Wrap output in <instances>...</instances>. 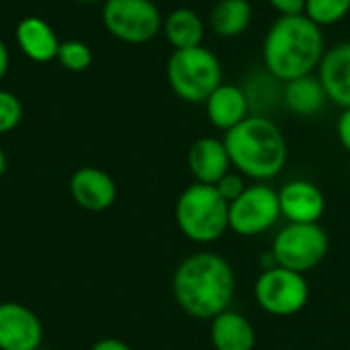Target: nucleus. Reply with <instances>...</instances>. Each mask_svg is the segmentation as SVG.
Here are the masks:
<instances>
[{
  "label": "nucleus",
  "instance_id": "nucleus-1",
  "mask_svg": "<svg viewBox=\"0 0 350 350\" xmlns=\"http://www.w3.org/2000/svg\"><path fill=\"white\" fill-rule=\"evenodd\" d=\"M172 295L178 308L195 320H213L230 310L236 297V273L215 252L187 256L172 275Z\"/></svg>",
  "mask_w": 350,
  "mask_h": 350
},
{
  "label": "nucleus",
  "instance_id": "nucleus-2",
  "mask_svg": "<svg viewBox=\"0 0 350 350\" xmlns=\"http://www.w3.org/2000/svg\"><path fill=\"white\" fill-rule=\"evenodd\" d=\"M326 53L322 27L306 14L279 16L262 41L267 72L281 82L314 74Z\"/></svg>",
  "mask_w": 350,
  "mask_h": 350
},
{
  "label": "nucleus",
  "instance_id": "nucleus-3",
  "mask_svg": "<svg viewBox=\"0 0 350 350\" xmlns=\"http://www.w3.org/2000/svg\"><path fill=\"white\" fill-rule=\"evenodd\" d=\"M232 168L244 178L267 183L281 174L287 164V139L281 127L265 115H248L224 133Z\"/></svg>",
  "mask_w": 350,
  "mask_h": 350
},
{
  "label": "nucleus",
  "instance_id": "nucleus-4",
  "mask_svg": "<svg viewBox=\"0 0 350 350\" xmlns=\"http://www.w3.org/2000/svg\"><path fill=\"white\" fill-rule=\"evenodd\" d=\"M176 226L191 242L213 244L230 230V203L213 185H189L174 207Z\"/></svg>",
  "mask_w": 350,
  "mask_h": 350
},
{
  "label": "nucleus",
  "instance_id": "nucleus-5",
  "mask_svg": "<svg viewBox=\"0 0 350 350\" xmlns=\"http://www.w3.org/2000/svg\"><path fill=\"white\" fill-rule=\"evenodd\" d=\"M166 78L180 100L203 105L221 84V62L203 45L174 49L166 64Z\"/></svg>",
  "mask_w": 350,
  "mask_h": 350
},
{
  "label": "nucleus",
  "instance_id": "nucleus-6",
  "mask_svg": "<svg viewBox=\"0 0 350 350\" xmlns=\"http://www.w3.org/2000/svg\"><path fill=\"white\" fill-rule=\"evenodd\" d=\"M328 250L330 238L320 224H287L277 232L271 246L279 267L301 275L322 265Z\"/></svg>",
  "mask_w": 350,
  "mask_h": 350
},
{
  "label": "nucleus",
  "instance_id": "nucleus-7",
  "mask_svg": "<svg viewBox=\"0 0 350 350\" xmlns=\"http://www.w3.org/2000/svg\"><path fill=\"white\" fill-rule=\"evenodd\" d=\"M254 299L258 308L275 318H291L310 301V285L306 275L275 267L260 271L254 283Z\"/></svg>",
  "mask_w": 350,
  "mask_h": 350
},
{
  "label": "nucleus",
  "instance_id": "nucleus-8",
  "mask_svg": "<svg viewBox=\"0 0 350 350\" xmlns=\"http://www.w3.org/2000/svg\"><path fill=\"white\" fill-rule=\"evenodd\" d=\"M162 14L152 0H107L103 25L119 41L139 45L162 31Z\"/></svg>",
  "mask_w": 350,
  "mask_h": 350
},
{
  "label": "nucleus",
  "instance_id": "nucleus-9",
  "mask_svg": "<svg viewBox=\"0 0 350 350\" xmlns=\"http://www.w3.org/2000/svg\"><path fill=\"white\" fill-rule=\"evenodd\" d=\"M279 219V193L267 183L248 185L246 191L230 203V230L236 236H260L269 232Z\"/></svg>",
  "mask_w": 350,
  "mask_h": 350
},
{
  "label": "nucleus",
  "instance_id": "nucleus-10",
  "mask_svg": "<svg viewBox=\"0 0 350 350\" xmlns=\"http://www.w3.org/2000/svg\"><path fill=\"white\" fill-rule=\"evenodd\" d=\"M43 345V326L33 310L16 301L0 304V350H37Z\"/></svg>",
  "mask_w": 350,
  "mask_h": 350
},
{
  "label": "nucleus",
  "instance_id": "nucleus-11",
  "mask_svg": "<svg viewBox=\"0 0 350 350\" xmlns=\"http://www.w3.org/2000/svg\"><path fill=\"white\" fill-rule=\"evenodd\" d=\"M281 217L287 224H320L326 211V197L318 185L306 178L285 183L279 191Z\"/></svg>",
  "mask_w": 350,
  "mask_h": 350
},
{
  "label": "nucleus",
  "instance_id": "nucleus-12",
  "mask_svg": "<svg viewBox=\"0 0 350 350\" xmlns=\"http://www.w3.org/2000/svg\"><path fill=\"white\" fill-rule=\"evenodd\" d=\"M70 195L74 203L86 211H105L117 199V185L113 176L100 168H78L70 178Z\"/></svg>",
  "mask_w": 350,
  "mask_h": 350
},
{
  "label": "nucleus",
  "instance_id": "nucleus-13",
  "mask_svg": "<svg viewBox=\"0 0 350 350\" xmlns=\"http://www.w3.org/2000/svg\"><path fill=\"white\" fill-rule=\"evenodd\" d=\"M187 164L195 183H203V185H217L219 178L232 170V160L224 139L211 135L199 137L189 148Z\"/></svg>",
  "mask_w": 350,
  "mask_h": 350
},
{
  "label": "nucleus",
  "instance_id": "nucleus-14",
  "mask_svg": "<svg viewBox=\"0 0 350 350\" xmlns=\"http://www.w3.org/2000/svg\"><path fill=\"white\" fill-rule=\"evenodd\" d=\"M209 123L219 131H230L250 115L248 92L236 84L221 82L203 103Z\"/></svg>",
  "mask_w": 350,
  "mask_h": 350
},
{
  "label": "nucleus",
  "instance_id": "nucleus-15",
  "mask_svg": "<svg viewBox=\"0 0 350 350\" xmlns=\"http://www.w3.org/2000/svg\"><path fill=\"white\" fill-rule=\"evenodd\" d=\"M318 78L326 90L328 100L349 109L350 107V41H340L326 49L320 66Z\"/></svg>",
  "mask_w": 350,
  "mask_h": 350
},
{
  "label": "nucleus",
  "instance_id": "nucleus-16",
  "mask_svg": "<svg viewBox=\"0 0 350 350\" xmlns=\"http://www.w3.org/2000/svg\"><path fill=\"white\" fill-rule=\"evenodd\" d=\"M16 43L18 49L37 64H47L57 57L59 39L53 27L41 16H25L16 25Z\"/></svg>",
  "mask_w": 350,
  "mask_h": 350
},
{
  "label": "nucleus",
  "instance_id": "nucleus-17",
  "mask_svg": "<svg viewBox=\"0 0 350 350\" xmlns=\"http://www.w3.org/2000/svg\"><path fill=\"white\" fill-rule=\"evenodd\" d=\"M209 336L213 350H254L256 347L252 322L232 308L211 320Z\"/></svg>",
  "mask_w": 350,
  "mask_h": 350
},
{
  "label": "nucleus",
  "instance_id": "nucleus-18",
  "mask_svg": "<svg viewBox=\"0 0 350 350\" xmlns=\"http://www.w3.org/2000/svg\"><path fill=\"white\" fill-rule=\"evenodd\" d=\"M283 103L291 113L299 117H312V115H318L326 107L328 96L318 74H308V76L285 82Z\"/></svg>",
  "mask_w": 350,
  "mask_h": 350
},
{
  "label": "nucleus",
  "instance_id": "nucleus-19",
  "mask_svg": "<svg viewBox=\"0 0 350 350\" xmlns=\"http://www.w3.org/2000/svg\"><path fill=\"white\" fill-rule=\"evenodd\" d=\"M162 33L174 49H191L203 45L205 25L193 8H174L164 16Z\"/></svg>",
  "mask_w": 350,
  "mask_h": 350
},
{
  "label": "nucleus",
  "instance_id": "nucleus-20",
  "mask_svg": "<svg viewBox=\"0 0 350 350\" xmlns=\"http://www.w3.org/2000/svg\"><path fill=\"white\" fill-rule=\"evenodd\" d=\"M209 23L211 31L219 37H240L252 23V4L250 0H217L211 8Z\"/></svg>",
  "mask_w": 350,
  "mask_h": 350
},
{
  "label": "nucleus",
  "instance_id": "nucleus-21",
  "mask_svg": "<svg viewBox=\"0 0 350 350\" xmlns=\"http://www.w3.org/2000/svg\"><path fill=\"white\" fill-rule=\"evenodd\" d=\"M350 12V0H306L304 14L312 18L318 27H330L347 18Z\"/></svg>",
  "mask_w": 350,
  "mask_h": 350
},
{
  "label": "nucleus",
  "instance_id": "nucleus-22",
  "mask_svg": "<svg viewBox=\"0 0 350 350\" xmlns=\"http://www.w3.org/2000/svg\"><path fill=\"white\" fill-rule=\"evenodd\" d=\"M62 68L70 70V72H84L92 66V49L78 39H68L59 43L57 49V57Z\"/></svg>",
  "mask_w": 350,
  "mask_h": 350
},
{
  "label": "nucleus",
  "instance_id": "nucleus-23",
  "mask_svg": "<svg viewBox=\"0 0 350 350\" xmlns=\"http://www.w3.org/2000/svg\"><path fill=\"white\" fill-rule=\"evenodd\" d=\"M23 119V103L16 94L0 88V135L10 133Z\"/></svg>",
  "mask_w": 350,
  "mask_h": 350
},
{
  "label": "nucleus",
  "instance_id": "nucleus-24",
  "mask_svg": "<svg viewBox=\"0 0 350 350\" xmlns=\"http://www.w3.org/2000/svg\"><path fill=\"white\" fill-rule=\"evenodd\" d=\"M217 191H219V195L228 201V203H232V201H236L244 191H246V180H244V176L236 170H230L226 176H221L219 178V183L217 185H213Z\"/></svg>",
  "mask_w": 350,
  "mask_h": 350
},
{
  "label": "nucleus",
  "instance_id": "nucleus-25",
  "mask_svg": "<svg viewBox=\"0 0 350 350\" xmlns=\"http://www.w3.org/2000/svg\"><path fill=\"white\" fill-rule=\"evenodd\" d=\"M267 2L279 12V16L304 14V10H306V0H267Z\"/></svg>",
  "mask_w": 350,
  "mask_h": 350
},
{
  "label": "nucleus",
  "instance_id": "nucleus-26",
  "mask_svg": "<svg viewBox=\"0 0 350 350\" xmlns=\"http://www.w3.org/2000/svg\"><path fill=\"white\" fill-rule=\"evenodd\" d=\"M336 135H338L340 146L350 154V107L349 109H342V113H340V117H338Z\"/></svg>",
  "mask_w": 350,
  "mask_h": 350
},
{
  "label": "nucleus",
  "instance_id": "nucleus-27",
  "mask_svg": "<svg viewBox=\"0 0 350 350\" xmlns=\"http://www.w3.org/2000/svg\"><path fill=\"white\" fill-rule=\"evenodd\" d=\"M90 350H133L129 345H125L123 340H117V338H103L98 342L92 345Z\"/></svg>",
  "mask_w": 350,
  "mask_h": 350
},
{
  "label": "nucleus",
  "instance_id": "nucleus-28",
  "mask_svg": "<svg viewBox=\"0 0 350 350\" xmlns=\"http://www.w3.org/2000/svg\"><path fill=\"white\" fill-rule=\"evenodd\" d=\"M8 62H10V55H8V47H6V43L0 39V80L6 76V72H8Z\"/></svg>",
  "mask_w": 350,
  "mask_h": 350
},
{
  "label": "nucleus",
  "instance_id": "nucleus-29",
  "mask_svg": "<svg viewBox=\"0 0 350 350\" xmlns=\"http://www.w3.org/2000/svg\"><path fill=\"white\" fill-rule=\"evenodd\" d=\"M6 172V154L2 152V148H0V176Z\"/></svg>",
  "mask_w": 350,
  "mask_h": 350
},
{
  "label": "nucleus",
  "instance_id": "nucleus-30",
  "mask_svg": "<svg viewBox=\"0 0 350 350\" xmlns=\"http://www.w3.org/2000/svg\"><path fill=\"white\" fill-rule=\"evenodd\" d=\"M78 2H84V4H90V2H96V0H78Z\"/></svg>",
  "mask_w": 350,
  "mask_h": 350
},
{
  "label": "nucleus",
  "instance_id": "nucleus-31",
  "mask_svg": "<svg viewBox=\"0 0 350 350\" xmlns=\"http://www.w3.org/2000/svg\"><path fill=\"white\" fill-rule=\"evenodd\" d=\"M37 350H43V349H37Z\"/></svg>",
  "mask_w": 350,
  "mask_h": 350
}]
</instances>
